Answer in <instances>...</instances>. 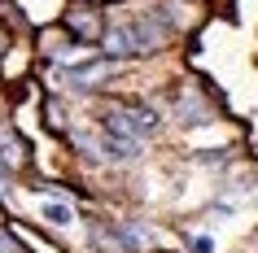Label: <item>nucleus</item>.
I'll list each match as a JSON object with an SVG mask.
<instances>
[{
	"label": "nucleus",
	"mask_w": 258,
	"mask_h": 253,
	"mask_svg": "<svg viewBox=\"0 0 258 253\" xmlns=\"http://www.w3.org/2000/svg\"><path fill=\"white\" fill-rule=\"evenodd\" d=\"M114 57H101V61H88V66H70L66 70V79H70V88H101L105 79H114Z\"/></svg>",
	"instance_id": "obj_1"
},
{
	"label": "nucleus",
	"mask_w": 258,
	"mask_h": 253,
	"mask_svg": "<svg viewBox=\"0 0 258 253\" xmlns=\"http://www.w3.org/2000/svg\"><path fill=\"white\" fill-rule=\"evenodd\" d=\"M101 9H96L92 0H88V5H70L66 9V27L75 31V35H83V40H92V35H105V31H101Z\"/></svg>",
	"instance_id": "obj_2"
},
{
	"label": "nucleus",
	"mask_w": 258,
	"mask_h": 253,
	"mask_svg": "<svg viewBox=\"0 0 258 253\" xmlns=\"http://www.w3.org/2000/svg\"><path fill=\"white\" fill-rule=\"evenodd\" d=\"M101 53L114 57V61H122V57H136V44H132V31H127V22H114V27H105V35H101Z\"/></svg>",
	"instance_id": "obj_3"
},
{
	"label": "nucleus",
	"mask_w": 258,
	"mask_h": 253,
	"mask_svg": "<svg viewBox=\"0 0 258 253\" xmlns=\"http://www.w3.org/2000/svg\"><path fill=\"white\" fill-rule=\"evenodd\" d=\"M210 118H215V109L202 101L197 88H188V92L179 96V122H184V127H202V122H210Z\"/></svg>",
	"instance_id": "obj_4"
},
{
	"label": "nucleus",
	"mask_w": 258,
	"mask_h": 253,
	"mask_svg": "<svg viewBox=\"0 0 258 253\" xmlns=\"http://www.w3.org/2000/svg\"><path fill=\"white\" fill-rule=\"evenodd\" d=\"M105 135H114V140H132V144H145V135L136 131V122H132V114H127V109L105 114Z\"/></svg>",
	"instance_id": "obj_5"
},
{
	"label": "nucleus",
	"mask_w": 258,
	"mask_h": 253,
	"mask_svg": "<svg viewBox=\"0 0 258 253\" xmlns=\"http://www.w3.org/2000/svg\"><path fill=\"white\" fill-rule=\"evenodd\" d=\"M101 153H105V161H118V166L140 161V144H132V140H114V135L101 140Z\"/></svg>",
	"instance_id": "obj_6"
},
{
	"label": "nucleus",
	"mask_w": 258,
	"mask_h": 253,
	"mask_svg": "<svg viewBox=\"0 0 258 253\" xmlns=\"http://www.w3.org/2000/svg\"><path fill=\"white\" fill-rule=\"evenodd\" d=\"M40 218H44L48 227H57V231L75 227V210H70L66 201H40Z\"/></svg>",
	"instance_id": "obj_7"
},
{
	"label": "nucleus",
	"mask_w": 258,
	"mask_h": 253,
	"mask_svg": "<svg viewBox=\"0 0 258 253\" xmlns=\"http://www.w3.org/2000/svg\"><path fill=\"white\" fill-rule=\"evenodd\" d=\"M0 161H5V166H22V161H27V144H22L14 131H0Z\"/></svg>",
	"instance_id": "obj_8"
},
{
	"label": "nucleus",
	"mask_w": 258,
	"mask_h": 253,
	"mask_svg": "<svg viewBox=\"0 0 258 253\" xmlns=\"http://www.w3.org/2000/svg\"><path fill=\"white\" fill-rule=\"evenodd\" d=\"M127 114H132V122H136L140 135H153L158 127H162V114H158V109H149V105H132Z\"/></svg>",
	"instance_id": "obj_9"
},
{
	"label": "nucleus",
	"mask_w": 258,
	"mask_h": 253,
	"mask_svg": "<svg viewBox=\"0 0 258 253\" xmlns=\"http://www.w3.org/2000/svg\"><path fill=\"white\" fill-rule=\"evenodd\" d=\"M0 253H27V249H22V244L9 236V231H0Z\"/></svg>",
	"instance_id": "obj_10"
},
{
	"label": "nucleus",
	"mask_w": 258,
	"mask_h": 253,
	"mask_svg": "<svg viewBox=\"0 0 258 253\" xmlns=\"http://www.w3.org/2000/svg\"><path fill=\"white\" fill-rule=\"evenodd\" d=\"M210 249H215V244H210V236H197V240H192V253H210Z\"/></svg>",
	"instance_id": "obj_11"
},
{
	"label": "nucleus",
	"mask_w": 258,
	"mask_h": 253,
	"mask_svg": "<svg viewBox=\"0 0 258 253\" xmlns=\"http://www.w3.org/2000/svg\"><path fill=\"white\" fill-rule=\"evenodd\" d=\"M5 48H9V35H5V31H0V53H5Z\"/></svg>",
	"instance_id": "obj_12"
},
{
	"label": "nucleus",
	"mask_w": 258,
	"mask_h": 253,
	"mask_svg": "<svg viewBox=\"0 0 258 253\" xmlns=\"http://www.w3.org/2000/svg\"><path fill=\"white\" fill-rule=\"evenodd\" d=\"M5 171H9V166H5V161H0V179H5Z\"/></svg>",
	"instance_id": "obj_13"
}]
</instances>
